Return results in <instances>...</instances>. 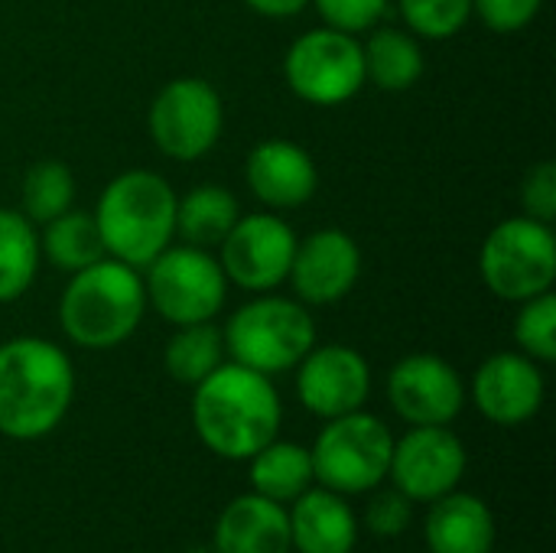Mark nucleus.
Instances as JSON below:
<instances>
[{
	"mask_svg": "<svg viewBox=\"0 0 556 553\" xmlns=\"http://www.w3.org/2000/svg\"><path fill=\"white\" fill-rule=\"evenodd\" d=\"M521 212L544 225L556 222V166L554 160H541L525 173L521 183Z\"/></svg>",
	"mask_w": 556,
	"mask_h": 553,
	"instance_id": "nucleus-32",
	"label": "nucleus"
},
{
	"mask_svg": "<svg viewBox=\"0 0 556 553\" xmlns=\"http://www.w3.org/2000/svg\"><path fill=\"white\" fill-rule=\"evenodd\" d=\"M544 372L521 352H495L472 375V401L479 414L498 427H521L544 407Z\"/></svg>",
	"mask_w": 556,
	"mask_h": 553,
	"instance_id": "nucleus-16",
	"label": "nucleus"
},
{
	"mask_svg": "<svg viewBox=\"0 0 556 553\" xmlns=\"http://www.w3.org/2000/svg\"><path fill=\"white\" fill-rule=\"evenodd\" d=\"M225 355L261 375H283L316 345V323L296 297L257 293L238 306L225 329Z\"/></svg>",
	"mask_w": 556,
	"mask_h": 553,
	"instance_id": "nucleus-5",
	"label": "nucleus"
},
{
	"mask_svg": "<svg viewBox=\"0 0 556 553\" xmlns=\"http://www.w3.org/2000/svg\"><path fill=\"white\" fill-rule=\"evenodd\" d=\"M283 81L306 104H345L365 88L362 42L332 26L309 29L290 42L283 55Z\"/></svg>",
	"mask_w": 556,
	"mask_h": 553,
	"instance_id": "nucleus-9",
	"label": "nucleus"
},
{
	"mask_svg": "<svg viewBox=\"0 0 556 553\" xmlns=\"http://www.w3.org/2000/svg\"><path fill=\"white\" fill-rule=\"evenodd\" d=\"M215 553H290L287 505L257 492L231 499L215 521Z\"/></svg>",
	"mask_w": 556,
	"mask_h": 553,
	"instance_id": "nucleus-19",
	"label": "nucleus"
},
{
	"mask_svg": "<svg viewBox=\"0 0 556 553\" xmlns=\"http://www.w3.org/2000/svg\"><path fill=\"white\" fill-rule=\"evenodd\" d=\"M394 433L375 414L352 411L326 420L309 447L316 486L339 495H365L388 479Z\"/></svg>",
	"mask_w": 556,
	"mask_h": 553,
	"instance_id": "nucleus-6",
	"label": "nucleus"
},
{
	"mask_svg": "<svg viewBox=\"0 0 556 553\" xmlns=\"http://www.w3.org/2000/svg\"><path fill=\"white\" fill-rule=\"evenodd\" d=\"M466 447L450 427H410L394 437L388 479L410 502H437L450 495L466 476Z\"/></svg>",
	"mask_w": 556,
	"mask_h": 553,
	"instance_id": "nucleus-12",
	"label": "nucleus"
},
{
	"mask_svg": "<svg viewBox=\"0 0 556 553\" xmlns=\"http://www.w3.org/2000/svg\"><path fill=\"white\" fill-rule=\"evenodd\" d=\"M283 404L267 375L238 362H222L192 388V427L205 450L222 460H251L277 440Z\"/></svg>",
	"mask_w": 556,
	"mask_h": 553,
	"instance_id": "nucleus-1",
	"label": "nucleus"
},
{
	"mask_svg": "<svg viewBox=\"0 0 556 553\" xmlns=\"http://www.w3.org/2000/svg\"><path fill=\"white\" fill-rule=\"evenodd\" d=\"M479 274L485 287L508 303H525L554 290L556 280V238L554 228L515 215L498 222L479 251Z\"/></svg>",
	"mask_w": 556,
	"mask_h": 553,
	"instance_id": "nucleus-7",
	"label": "nucleus"
},
{
	"mask_svg": "<svg viewBox=\"0 0 556 553\" xmlns=\"http://www.w3.org/2000/svg\"><path fill=\"white\" fill-rule=\"evenodd\" d=\"M241 218L238 196L218 183H202L176 199V235L192 248H218Z\"/></svg>",
	"mask_w": 556,
	"mask_h": 553,
	"instance_id": "nucleus-22",
	"label": "nucleus"
},
{
	"mask_svg": "<svg viewBox=\"0 0 556 553\" xmlns=\"http://www.w3.org/2000/svg\"><path fill=\"white\" fill-rule=\"evenodd\" d=\"M404 26L420 39H450L472 20V0H397Z\"/></svg>",
	"mask_w": 556,
	"mask_h": 553,
	"instance_id": "nucleus-29",
	"label": "nucleus"
},
{
	"mask_svg": "<svg viewBox=\"0 0 556 553\" xmlns=\"http://www.w3.org/2000/svg\"><path fill=\"white\" fill-rule=\"evenodd\" d=\"M39 257L36 225L16 209H0V303H13L33 287Z\"/></svg>",
	"mask_w": 556,
	"mask_h": 553,
	"instance_id": "nucleus-25",
	"label": "nucleus"
},
{
	"mask_svg": "<svg viewBox=\"0 0 556 553\" xmlns=\"http://www.w3.org/2000/svg\"><path fill=\"white\" fill-rule=\"evenodd\" d=\"M371 394V368L365 355L342 342L313 345L296 365V398L323 420L362 411Z\"/></svg>",
	"mask_w": 556,
	"mask_h": 553,
	"instance_id": "nucleus-14",
	"label": "nucleus"
},
{
	"mask_svg": "<svg viewBox=\"0 0 556 553\" xmlns=\"http://www.w3.org/2000/svg\"><path fill=\"white\" fill-rule=\"evenodd\" d=\"M541 7L544 0H472V16H479L485 29L498 36H511L531 26Z\"/></svg>",
	"mask_w": 556,
	"mask_h": 553,
	"instance_id": "nucleus-31",
	"label": "nucleus"
},
{
	"mask_svg": "<svg viewBox=\"0 0 556 553\" xmlns=\"http://www.w3.org/2000/svg\"><path fill=\"white\" fill-rule=\"evenodd\" d=\"M365 55V81L381 91H407L420 81L427 59L420 39L401 26H375L368 42L362 46Z\"/></svg>",
	"mask_w": 556,
	"mask_h": 553,
	"instance_id": "nucleus-21",
	"label": "nucleus"
},
{
	"mask_svg": "<svg viewBox=\"0 0 556 553\" xmlns=\"http://www.w3.org/2000/svg\"><path fill=\"white\" fill-rule=\"evenodd\" d=\"M362 277V248L342 228H316L306 238H296L290 287L300 303L332 306L345 300Z\"/></svg>",
	"mask_w": 556,
	"mask_h": 553,
	"instance_id": "nucleus-15",
	"label": "nucleus"
},
{
	"mask_svg": "<svg viewBox=\"0 0 556 553\" xmlns=\"http://www.w3.org/2000/svg\"><path fill=\"white\" fill-rule=\"evenodd\" d=\"M309 3L316 7L326 26L358 36L381 23L391 0H309Z\"/></svg>",
	"mask_w": 556,
	"mask_h": 553,
	"instance_id": "nucleus-30",
	"label": "nucleus"
},
{
	"mask_svg": "<svg viewBox=\"0 0 556 553\" xmlns=\"http://www.w3.org/2000/svg\"><path fill=\"white\" fill-rule=\"evenodd\" d=\"M75 398V368L62 345L16 336L0 345V433L20 443L49 437Z\"/></svg>",
	"mask_w": 556,
	"mask_h": 553,
	"instance_id": "nucleus-2",
	"label": "nucleus"
},
{
	"mask_svg": "<svg viewBox=\"0 0 556 553\" xmlns=\"http://www.w3.org/2000/svg\"><path fill=\"white\" fill-rule=\"evenodd\" d=\"M296 251V231L277 212H251L218 244V264L228 284L248 293H270L287 284Z\"/></svg>",
	"mask_w": 556,
	"mask_h": 553,
	"instance_id": "nucleus-11",
	"label": "nucleus"
},
{
	"mask_svg": "<svg viewBox=\"0 0 556 553\" xmlns=\"http://www.w3.org/2000/svg\"><path fill=\"white\" fill-rule=\"evenodd\" d=\"M39 254L55 271H65V274L85 271L88 264L108 257L104 241H101V231L94 225V215L91 212H81V209H68L59 218H52V222L42 225Z\"/></svg>",
	"mask_w": 556,
	"mask_h": 553,
	"instance_id": "nucleus-24",
	"label": "nucleus"
},
{
	"mask_svg": "<svg viewBox=\"0 0 556 553\" xmlns=\"http://www.w3.org/2000/svg\"><path fill=\"white\" fill-rule=\"evenodd\" d=\"M410 518H414V502L397 489L378 492L365 508V528L375 538H397L401 531H407Z\"/></svg>",
	"mask_w": 556,
	"mask_h": 553,
	"instance_id": "nucleus-33",
	"label": "nucleus"
},
{
	"mask_svg": "<svg viewBox=\"0 0 556 553\" xmlns=\"http://www.w3.org/2000/svg\"><path fill=\"white\" fill-rule=\"evenodd\" d=\"M254 199L274 212L306 205L319 189V169L309 150L293 140H261L244 163Z\"/></svg>",
	"mask_w": 556,
	"mask_h": 553,
	"instance_id": "nucleus-17",
	"label": "nucleus"
},
{
	"mask_svg": "<svg viewBox=\"0 0 556 553\" xmlns=\"http://www.w3.org/2000/svg\"><path fill=\"white\" fill-rule=\"evenodd\" d=\"M222 362H225V339L212 319L176 326V332L169 336V342L163 349V365H166L169 378L179 385H189V388H195L202 378H208Z\"/></svg>",
	"mask_w": 556,
	"mask_h": 553,
	"instance_id": "nucleus-26",
	"label": "nucleus"
},
{
	"mask_svg": "<svg viewBox=\"0 0 556 553\" xmlns=\"http://www.w3.org/2000/svg\"><path fill=\"white\" fill-rule=\"evenodd\" d=\"M176 192L153 169H127L114 176L94 205L108 257L143 271L176 238Z\"/></svg>",
	"mask_w": 556,
	"mask_h": 553,
	"instance_id": "nucleus-4",
	"label": "nucleus"
},
{
	"mask_svg": "<svg viewBox=\"0 0 556 553\" xmlns=\"http://www.w3.org/2000/svg\"><path fill=\"white\" fill-rule=\"evenodd\" d=\"M515 342L518 352L538 365L556 362V297L551 290L521 303L515 316Z\"/></svg>",
	"mask_w": 556,
	"mask_h": 553,
	"instance_id": "nucleus-28",
	"label": "nucleus"
},
{
	"mask_svg": "<svg viewBox=\"0 0 556 553\" xmlns=\"http://www.w3.org/2000/svg\"><path fill=\"white\" fill-rule=\"evenodd\" d=\"M147 290L137 267L101 257L75 271L59 300V326L65 339L88 352L124 345L143 323Z\"/></svg>",
	"mask_w": 556,
	"mask_h": 553,
	"instance_id": "nucleus-3",
	"label": "nucleus"
},
{
	"mask_svg": "<svg viewBox=\"0 0 556 553\" xmlns=\"http://www.w3.org/2000/svg\"><path fill=\"white\" fill-rule=\"evenodd\" d=\"M290 548L296 553H352L358 544V518L345 495L332 489H306L287 508Z\"/></svg>",
	"mask_w": 556,
	"mask_h": 553,
	"instance_id": "nucleus-18",
	"label": "nucleus"
},
{
	"mask_svg": "<svg viewBox=\"0 0 556 553\" xmlns=\"http://www.w3.org/2000/svg\"><path fill=\"white\" fill-rule=\"evenodd\" d=\"M75 205V176L62 160H39L26 169L20 189V212L33 225H46Z\"/></svg>",
	"mask_w": 556,
	"mask_h": 553,
	"instance_id": "nucleus-27",
	"label": "nucleus"
},
{
	"mask_svg": "<svg viewBox=\"0 0 556 553\" xmlns=\"http://www.w3.org/2000/svg\"><path fill=\"white\" fill-rule=\"evenodd\" d=\"M424 538L430 553H492L495 515L479 495L453 489L450 495L430 502Z\"/></svg>",
	"mask_w": 556,
	"mask_h": 553,
	"instance_id": "nucleus-20",
	"label": "nucleus"
},
{
	"mask_svg": "<svg viewBox=\"0 0 556 553\" xmlns=\"http://www.w3.org/2000/svg\"><path fill=\"white\" fill-rule=\"evenodd\" d=\"M143 271L147 306H153L173 326L208 323L225 306L228 277L218 257L205 248L169 244Z\"/></svg>",
	"mask_w": 556,
	"mask_h": 553,
	"instance_id": "nucleus-8",
	"label": "nucleus"
},
{
	"mask_svg": "<svg viewBox=\"0 0 556 553\" xmlns=\"http://www.w3.org/2000/svg\"><path fill=\"white\" fill-rule=\"evenodd\" d=\"M388 401L410 427H450L466 407V385L446 359L417 352L391 368Z\"/></svg>",
	"mask_w": 556,
	"mask_h": 553,
	"instance_id": "nucleus-13",
	"label": "nucleus"
},
{
	"mask_svg": "<svg viewBox=\"0 0 556 553\" xmlns=\"http://www.w3.org/2000/svg\"><path fill=\"white\" fill-rule=\"evenodd\" d=\"M244 7L270 20H290L300 16L309 7V0H244Z\"/></svg>",
	"mask_w": 556,
	"mask_h": 553,
	"instance_id": "nucleus-34",
	"label": "nucleus"
},
{
	"mask_svg": "<svg viewBox=\"0 0 556 553\" xmlns=\"http://www.w3.org/2000/svg\"><path fill=\"white\" fill-rule=\"evenodd\" d=\"M251 486L257 495L290 505L296 502L306 489L316 486V473H313V456L306 447L290 443V440H270L267 447H261L251 460Z\"/></svg>",
	"mask_w": 556,
	"mask_h": 553,
	"instance_id": "nucleus-23",
	"label": "nucleus"
},
{
	"mask_svg": "<svg viewBox=\"0 0 556 553\" xmlns=\"http://www.w3.org/2000/svg\"><path fill=\"white\" fill-rule=\"evenodd\" d=\"M147 124L163 156L192 163L218 143L225 127V104L212 81L182 75L156 91Z\"/></svg>",
	"mask_w": 556,
	"mask_h": 553,
	"instance_id": "nucleus-10",
	"label": "nucleus"
}]
</instances>
